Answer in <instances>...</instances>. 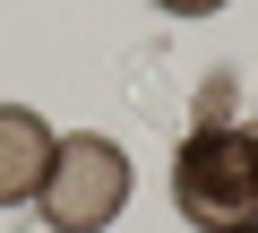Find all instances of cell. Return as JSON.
Returning a JSON list of instances; mask_svg holds the SVG:
<instances>
[{"label":"cell","mask_w":258,"mask_h":233,"mask_svg":"<svg viewBox=\"0 0 258 233\" xmlns=\"http://www.w3.org/2000/svg\"><path fill=\"white\" fill-rule=\"evenodd\" d=\"M249 233H258V224H249Z\"/></svg>","instance_id":"5b68a950"},{"label":"cell","mask_w":258,"mask_h":233,"mask_svg":"<svg viewBox=\"0 0 258 233\" xmlns=\"http://www.w3.org/2000/svg\"><path fill=\"white\" fill-rule=\"evenodd\" d=\"M172 207L198 233H249L258 224V130L198 121L172 156Z\"/></svg>","instance_id":"6da1fadb"},{"label":"cell","mask_w":258,"mask_h":233,"mask_svg":"<svg viewBox=\"0 0 258 233\" xmlns=\"http://www.w3.org/2000/svg\"><path fill=\"white\" fill-rule=\"evenodd\" d=\"M35 207H43L52 233H103V224L129 207V156H120L103 130H69V138L52 147V173H43Z\"/></svg>","instance_id":"7a4b0ae2"},{"label":"cell","mask_w":258,"mask_h":233,"mask_svg":"<svg viewBox=\"0 0 258 233\" xmlns=\"http://www.w3.org/2000/svg\"><path fill=\"white\" fill-rule=\"evenodd\" d=\"M52 121L43 112H26V104H0V207H26L35 190H43V173H52Z\"/></svg>","instance_id":"3957f363"},{"label":"cell","mask_w":258,"mask_h":233,"mask_svg":"<svg viewBox=\"0 0 258 233\" xmlns=\"http://www.w3.org/2000/svg\"><path fill=\"white\" fill-rule=\"evenodd\" d=\"M155 9H164V18H215L224 0H155Z\"/></svg>","instance_id":"277c9868"}]
</instances>
